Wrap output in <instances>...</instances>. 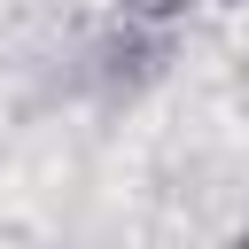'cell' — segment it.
I'll return each mask as SVG.
<instances>
[{
	"mask_svg": "<svg viewBox=\"0 0 249 249\" xmlns=\"http://www.w3.org/2000/svg\"><path fill=\"white\" fill-rule=\"evenodd\" d=\"M117 8H124V16H140V23H179L195 0H117Z\"/></svg>",
	"mask_w": 249,
	"mask_h": 249,
	"instance_id": "cell-1",
	"label": "cell"
},
{
	"mask_svg": "<svg viewBox=\"0 0 249 249\" xmlns=\"http://www.w3.org/2000/svg\"><path fill=\"white\" fill-rule=\"evenodd\" d=\"M241 249H249V233H241Z\"/></svg>",
	"mask_w": 249,
	"mask_h": 249,
	"instance_id": "cell-2",
	"label": "cell"
}]
</instances>
